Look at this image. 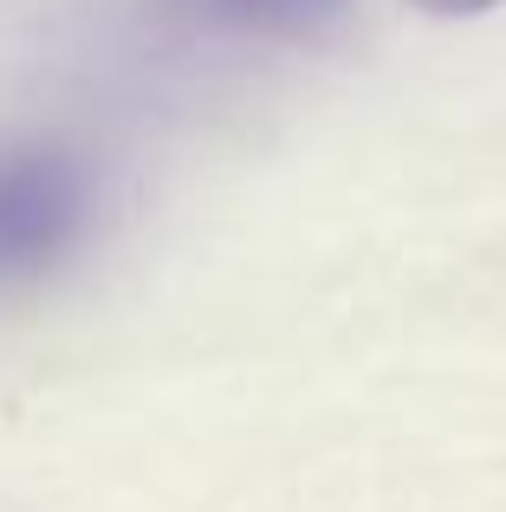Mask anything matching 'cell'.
I'll use <instances>...</instances> for the list:
<instances>
[{
  "label": "cell",
  "instance_id": "3",
  "mask_svg": "<svg viewBox=\"0 0 506 512\" xmlns=\"http://www.w3.org/2000/svg\"><path fill=\"white\" fill-rule=\"evenodd\" d=\"M422 13H487V7H500V0H416Z\"/></svg>",
  "mask_w": 506,
  "mask_h": 512
},
{
  "label": "cell",
  "instance_id": "2",
  "mask_svg": "<svg viewBox=\"0 0 506 512\" xmlns=\"http://www.w3.org/2000/svg\"><path fill=\"white\" fill-rule=\"evenodd\" d=\"M221 7H234V13H253V20H292V13L318 7V0H221Z\"/></svg>",
  "mask_w": 506,
  "mask_h": 512
},
{
  "label": "cell",
  "instance_id": "1",
  "mask_svg": "<svg viewBox=\"0 0 506 512\" xmlns=\"http://www.w3.org/2000/svg\"><path fill=\"white\" fill-rule=\"evenodd\" d=\"M98 182L59 143H0V292L65 266L91 234Z\"/></svg>",
  "mask_w": 506,
  "mask_h": 512
}]
</instances>
